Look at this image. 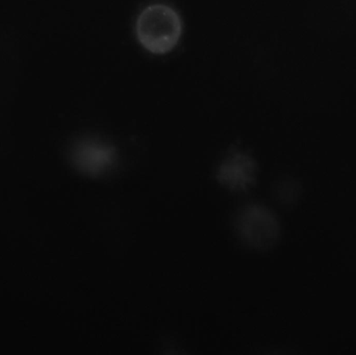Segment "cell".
Listing matches in <instances>:
<instances>
[{"mask_svg":"<svg viewBox=\"0 0 356 355\" xmlns=\"http://www.w3.org/2000/svg\"><path fill=\"white\" fill-rule=\"evenodd\" d=\"M257 163L249 154L232 151L218 167L217 179L224 187L234 191L248 189L255 181Z\"/></svg>","mask_w":356,"mask_h":355,"instance_id":"obj_4","label":"cell"},{"mask_svg":"<svg viewBox=\"0 0 356 355\" xmlns=\"http://www.w3.org/2000/svg\"><path fill=\"white\" fill-rule=\"evenodd\" d=\"M277 198L280 201L284 204H293L298 200L300 196V188L296 181H284L278 185L277 189Z\"/></svg>","mask_w":356,"mask_h":355,"instance_id":"obj_5","label":"cell"},{"mask_svg":"<svg viewBox=\"0 0 356 355\" xmlns=\"http://www.w3.org/2000/svg\"><path fill=\"white\" fill-rule=\"evenodd\" d=\"M236 229L240 239L248 247L257 250L273 247L282 233L276 215L261 204L245 206L236 216Z\"/></svg>","mask_w":356,"mask_h":355,"instance_id":"obj_2","label":"cell"},{"mask_svg":"<svg viewBox=\"0 0 356 355\" xmlns=\"http://www.w3.org/2000/svg\"><path fill=\"white\" fill-rule=\"evenodd\" d=\"M181 17L172 6L152 3L144 8L136 21V37L140 45L150 53H170L181 39Z\"/></svg>","mask_w":356,"mask_h":355,"instance_id":"obj_1","label":"cell"},{"mask_svg":"<svg viewBox=\"0 0 356 355\" xmlns=\"http://www.w3.org/2000/svg\"><path fill=\"white\" fill-rule=\"evenodd\" d=\"M71 163L77 171L88 176H102L110 172L117 163L116 149L102 140L81 139L71 148Z\"/></svg>","mask_w":356,"mask_h":355,"instance_id":"obj_3","label":"cell"}]
</instances>
